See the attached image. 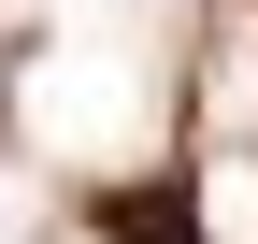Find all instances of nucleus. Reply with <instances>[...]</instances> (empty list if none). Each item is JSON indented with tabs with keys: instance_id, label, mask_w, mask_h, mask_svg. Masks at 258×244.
<instances>
[{
	"instance_id": "1",
	"label": "nucleus",
	"mask_w": 258,
	"mask_h": 244,
	"mask_svg": "<svg viewBox=\"0 0 258 244\" xmlns=\"http://www.w3.org/2000/svg\"><path fill=\"white\" fill-rule=\"evenodd\" d=\"M115 244H201V201H186V172H158V187H115L101 201Z\"/></svg>"
}]
</instances>
